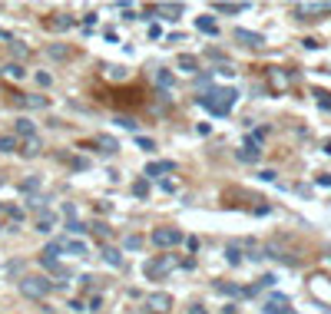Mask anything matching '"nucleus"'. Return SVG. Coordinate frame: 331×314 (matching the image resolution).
<instances>
[{"label": "nucleus", "instance_id": "4be33fe9", "mask_svg": "<svg viewBox=\"0 0 331 314\" xmlns=\"http://www.w3.org/2000/svg\"><path fill=\"white\" fill-rule=\"evenodd\" d=\"M212 10H215V13H242L245 3H215Z\"/></svg>", "mask_w": 331, "mask_h": 314}, {"label": "nucleus", "instance_id": "39448f33", "mask_svg": "<svg viewBox=\"0 0 331 314\" xmlns=\"http://www.w3.org/2000/svg\"><path fill=\"white\" fill-rule=\"evenodd\" d=\"M298 20H311V17H321V13H331V3H295L291 7Z\"/></svg>", "mask_w": 331, "mask_h": 314}, {"label": "nucleus", "instance_id": "20e7f679", "mask_svg": "<svg viewBox=\"0 0 331 314\" xmlns=\"http://www.w3.org/2000/svg\"><path fill=\"white\" fill-rule=\"evenodd\" d=\"M179 241H182V232H179V228H156L153 232L156 248H172V245H179Z\"/></svg>", "mask_w": 331, "mask_h": 314}, {"label": "nucleus", "instance_id": "a878e982", "mask_svg": "<svg viewBox=\"0 0 331 314\" xmlns=\"http://www.w3.org/2000/svg\"><path fill=\"white\" fill-rule=\"evenodd\" d=\"M116 126H123V129H129V132H136V126H139V122L132 119V116H116Z\"/></svg>", "mask_w": 331, "mask_h": 314}, {"label": "nucleus", "instance_id": "ea45409f", "mask_svg": "<svg viewBox=\"0 0 331 314\" xmlns=\"http://www.w3.org/2000/svg\"><path fill=\"white\" fill-rule=\"evenodd\" d=\"M37 83H40V86H50L53 79H50V73H37Z\"/></svg>", "mask_w": 331, "mask_h": 314}, {"label": "nucleus", "instance_id": "9b49d317", "mask_svg": "<svg viewBox=\"0 0 331 314\" xmlns=\"http://www.w3.org/2000/svg\"><path fill=\"white\" fill-rule=\"evenodd\" d=\"M46 27H50V30H70V27H73V17H66V13H53V17H50V20H46Z\"/></svg>", "mask_w": 331, "mask_h": 314}, {"label": "nucleus", "instance_id": "c85d7f7f", "mask_svg": "<svg viewBox=\"0 0 331 314\" xmlns=\"http://www.w3.org/2000/svg\"><path fill=\"white\" fill-rule=\"evenodd\" d=\"M315 99H318L321 109H331V93H325V89H315Z\"/></svg>", "mask_w": 331, "mask_h": 314}, {"label": "nucleus", "instance_id": "6ab92c4d", "mask_svg": "<svg viewBox=\"0 0 331 314\" xmlns=\"http://www.w3.org/2000/svg\"><path fill=\"white\" fill-rule=\"evenodd\" d=\"M179 70H182V73H196L199 60H196V56H189V53H182V56H179Z\"/></svg>", "mask_w": 331, "mask_h": 314}, {"label": "nucleus", "instance_id": "0eeeda50", "mask_svg": "<svg viewBox=\"0 0 331 314\" xmlns=\"http://www.w3.org/2000/svg\"><path fill=\"white\" fill-rule=\"evenodd\" d=\"M232 37H235V40H239V43H245V46H262V43H265V37H262V33L242 30V27H239V30L232 33Z\"/></svg>", "mask_w": 331, "mask_h": 314}, {"label": "nucleus", "instance_id": "f03ea898", "mask_svg": "<svg viewBox=\"0 0 331 314\" xmlns=\"http://www.w3.org/2000/svg\"><path fill=\"white\" fill-rule=\"evenodd\" d=\"M20 294L23 298H46V294L53 291V284L46 281V278H40V275H27V278H20Z\"/></svg>", "mask_w": 331, "mask_h": 314}, {"label": "nucleus", "instance_id": "dca6fc26", "mask_svg": "<svg viewBox=\"0 0 331 314\" xmlns=\"http://www.w3.org/2000/svg\"><path fill=\"white\" fill-rule=\"evenodd\" d=\"M172 83H176V76L169 70H156V86L159 89H172Z\"/></svg>", "mask_w": 331, "mask_h": 314}, {"label": "nucleus", "instance_id": "9d476101", "mask_svg": "<svg viewBox=\"0 0 331 314\" xmlns=\"http://www.w3.org/2000/svg\"><path fill=\"white\" fill-rule=\"evenodd\" d=\"M235 156H239V162H258V159H262V149H258L255 142H245Z\"/></svg>", "mask_w": 331, "mask_h": 314}, {"label": "nucleus", "instance_id": "7c9ffc66", "mask_svg": "<svg viewBox=\"0 0 331 314\" xmlns=\"http://www.w3.org/2000/svg\"><path fill=\"white\" fill-rule=\"evenodd\" d=\"M66 228H70V235H83V232H86V228H83V222H77V218H70V222H66Z\"/></svg>", "mask_w": 331, "mask_h": 314}, {"label": "nucleus", "instance_id": "e433bc0d", "mask_svg": "<svg viewBox=\"0 0 331 314\" xmlns=\"http://www.w3.org/2000/svg\"><path fill=\"white\" fill-rule=\"evenodd\" d=\"M10 50H13V56H27V53H30V50H27V46H23L20 40H13V43H10Z\"/></svg>", "mask_w": 331, "mask_h": 314}, {"label": "nucleus", "instance_id": "f3484780", "mask_svg": "<svg viewBox=\"0 0 331 314\" xmlns=\"http://www.w3.org/2000/svg\"><path fill=\"white\" fill-rule=\"evenodd\" d=\"M20 149H23V159H37V156H40V139L33 136V139H27V142H23Z\"/></svg>", "mask_w": 331, "mask_h": 314}, {"label": "nucleus", "instance_id": "f8f14e48", "mask_svg": "<svg viewBox=\"0 0 331 314\" xmlns=\"http://www.w3.org/2000/svg\"><path fill=\"white\" fill-rule=\"evenodd\" d=\"M163 172H176V162H149L146 165V179H153V175H163Z\"/></svg>", "mask_w": 331, "mask_h": 314}, {"label": "nucleus", "instance_id": "79ce46f5", "mask_svg": "<svg viewBox=\"0 0 331 314\" xmlns=\"http://www.w3.org/2000/svg\"><path fill=\"white\" fill-rule=\"evenodd\" d=\"M0 40H7V43H13V37H10V33H3V30H0Z\"/></svg>", "mask_w": 331, "mask_h": 314}, {"label": "nucleus", "instance_id": "aec40b11", "mask_svg": "<svg viewBox=\"0 0 331 314\" xmlns=\"http://www.w3.org/2000/svg\"><path fill=\"white\" fill-rule=\"evenodd\" d=\"M196 27H199L202 33H212V37L219 33V27H215V20H212V17H199V20H196Z\"/></svg>", "mask_w": 331, "mask_h": 314}, {"label": "nucleus", "instance_id": "423d86ee", "mask_svg": "<svg viewBox=\"0 0 331 314\" xmlns=\"http://www.w3.org/2000/svg\"><path fill=\"white\" fill-rule=\"evenodd\" d=\"M265 314H295V308H291V301H288L285 294H272L268 301L262 304Z\"/></svg>", "mask_w": 331, "mask_h": 314}, {"label": "nucleus", "instance_id": "ddd939ff", "mask_svg": "<svg viewBox=\"0 0 331 314\" xmlns=\"http://www.w3.org/2000/svg\"><path fill=\"white\" fill-rule=\"evenodd\" d=\"M13 129H17V136H20V139H33V136H37V129H33V119H27V116H20Z\"/></svg>", "mask_w": 331, "mask_h": 314}, {"label": "nucleus", "instance_id": "6e6552de", "mask_svg": "<svg viewBox=\"0 0 331 314\" xmlns=\"http://www.w3.org/2000/svg\"><path fill=\"white\" fill-rule=\"evenodd\" d=\"M149 308H153L156 314H166L169 308H172V298L163 294V291H156V294H149Z\"/></svg>", "mask_w": 331, "mask_h": 314}, {"label": "nucleus", "instance_id": "2f4dec72", "mask_svg": "<svg viewBox=\"0 0 331 314\" xmlns=\"http://www.w3.org/2000/svg\"><path fill=\"white\" fill-rule=\"evenodd\" d=\"M126 248H129V251H139V248H143V238H139V235H129V238H126Z\"/></svg>", "mask_w": 331, "mask_h": 314}, {"label": "nucleus", "instance_id": "393cba45", "mask_svg": "<svg viewBox=\"0 0 331 314\" xmlns=\"http://www.w3.org/2000/svg\"><path fill=\"white\" fill-rule=\"evenodd\" d=\"M132 192L139 195V198H146V195H149V182H146V179H136V182H132Z\"/></svg>", "mask_w": 331, "mask_h": 314}, {"label": "nucleus", "instance_id": "a211bd4d", "mask_svg": "<svg viewBox=\"0 0 331 314\" xmlns=\"http://www.w3.org/2000/svg\"><path fill=\"white\" fill-rule=\"evenodd\" d=\"M63 251H70V255L83 258V255H86V245H83L80 238H70V241H63Z\"/></svg>", "mask_w": 331, "mask_h": 314}, {"label": "nucleus", "instance_id": "2eb2a0df", "mask_svg": "<svg viewBox=\"0 0 331 314\" xmlns=\"http://www.w3.org/2000/svg\"><path fill=\"white\" fill-rule=\"evenodd\" d=\"M103 261H106L110 268H120V265H123V255L113 248V245H106V248H103Z\"/></svg>", "mask_w": 331, "mask_h": 314}, {"label": "nucleus", "instance_id": "58836bf2", "mask_svg": "<svg viewBox=\"0 0 331 314\" xmlns=\"http://www.w3.org/2000/svg\"><path fill=\"white\" fill-rule=\"evenodd\" d=\"M93 232H96L99 238H110V228L103 225V222H96V225H93Z\"/></svg>", "mask_w": 331, "mask_h": 314}, {"label": "nucleus", "instance_id": "a19ab883", "mask_svg": "<svg viewBox=\"0 0 331 314\" xmlns=\"http://www.w3.org/2000/svg\"><path fill=\"white\" fill-rule=\"evenodd\" d=\"M189 314H206V308H202V304H192V308H189Z\"/></svg>", "mask_w": 331, "mask_h": 314}, {"label": "nucleus", "instance_id": "1a4fd4ad", "mask_svg": "<svg viewBox=\"0 0 331 314\" xmlns=\"http://www.w3.org/2000/svg\"><path fill=\"white\" fill-rule=\"evenodd\" d=\"M156 13L163 20H179L182 17V3H156Z\"/></svg>", "mask_w": 331, "mask_h": 314}, {"label": "nucleus", "instance_id": "5701e85b", "mask_svg": "<svg viewBox=\"0 0 331 314\" xmlns=\"http://www.w3.org/2000/svg\"><path fill=\"white\" fill-rule=\"evenodd\" d=\"M53 225H56V218L53 215H43L40 222H37V232H43V235H46V232H53Z\"/></svg>", "mask_w": 331, "mask_h": 314}, {"label": "nucleus", "instance_id": "f704fd0d", "mask_svg": "<svg viewBox=\"0 0 331 314\" xmlns=\"http://www.w3.org/2000/svg\"><path fill=\"white\" fill-rule=\"evenodd\" d=\"M225 258H229V265H239V261H242V251H239V248H229V251H225Z\"/></svg>", "mask_w": 331, "mask_h": 314}, {"label": "nucleus", "instance_id": "bb28decb", "mask_svg": "<svg viewBox=\"0 0 331 314\" xmlns=\"http://www.w3.org/2000/svg\"><path fill=\"white\" fill-rule=\"evenodd\" d=\"M215 291H222V294H245V288H239V284H215Z\"/></svg>", "mask_w": 331, "mask_h": 314}, {"label": "nucleus", "instance_id": "b1692460", "mask_svg": "<svg viewBox=\"0 0 331 314\" xmlns=\"http://www.w3.org/2000/svg\"><path fill=\"white\" fill-rule=\"evenodd\" d=\"M96 146H103V152H106V156H113V152H116V139H110V136H99Z\"/></svg>", "mask_w": 331, "mask_h": 314}, {"label": "nucleus", "instance_id": "c9c22d12", "mask_svg": "<svg viewBox=\"0 0 331 314\" xmlns=\"http://www.w3.org/2000/svg\"><path fill=\"white\" fill-rule=\"evenodd\" d=\"M136 146H139V149H146V152H153V149H156L153 139H146V136H136Z\"/></svg>", "mask_w": 331, "mask_h": 314}, {"label": "nucleus", "instance_id": "c756f323", "mask_svg": "<svg viewBox=\"0 0 331 314\" xmlns=\"http://www.w3.org/2000/svg\"><path fill=\"white\" fill-rule=\"evenodd\" d=\"M17 149V139L13 136H0V152H13Z\"/></svg>", "mask_w": 331, "mask_h": 314}, {"label": "nucleus", "instance_id": "7ed1b4c3", "mask_svg": "<svg viewBox=\"0 0 331 314\" xmlns=\"http://www.w3.org/2000/svg\"><path fill=\"white\" fill-rule=\"evenodd\" d=\"M176 268V258H169V255H163V258H153V261H146V278H166V275H169V271Z\"/></svg>", "mask_w": 331, "mask_h": 314}, {"label": "nucleus", "instance_id": "4468645a", "mask_svg": "<svg viewBox=\"0 0 331 314\" xmlns=\"http://www.w3.org/2000/svg\"><path fill=\"white\" fill-rule=\"evenodd\" d=\"M46 53H50V60H70L73 50H70L66 43H50V46H46Z\"/></svg>", "mask_w": 331, "mask_h": 314}, {"label": "nucleus", "instance_id": "72a5a7b5", "mask_svg": "<svg viewBox=\"0 0 331 314\" xmlns=\"http://www.w3.org/2000/svg\"><path fill=\"white\" fill-rule=\"evenodd\" d=\"M40 189V179H27V182L20 185V192H37Z\"/></svg>", "mask_w": 331, "mask_h": 314}, {"label": "nucleus", "instance_id": "412c9836", "mask_svg": "<svg viewBox=\"0 0 331 314\" xmlns=\"http://www.w3.org/2000/svg\"><path fill=\"white\" fill-rule=\"evenodd\" d=\"M20 103H23V106H30V109H43L50 99H46V96H37V93H33V96H23Z\"/></svg>", "mask_w": 331, "mask_h": 314}, {"label": "nucleus", "instance_id": "cd10ccee", "mask_svg": "<svg viewBox=\"0 0 331 314\" xmlns=\"http://www.w3.org/2000/svg\"><path fill=\"white\" fill-rule=\"evenodd\" d=\"M3 70H7V76H10V79H23V76H27V70H23V66H17V63L3 66Z\"/></svg>", "mask_w": 331, "mask_h": 314}, {"label": "nucleus", "instance_id": "4c0bfd02", "mask_svg": "<svg viewBox=\"0 0 331 314\" xmlns=\"http://www.w3.org/2000/svg\"><path fill=\"white\" fill-rule=\"evenodd\" d=\"M275 169H262V172H258V179H262V182H275Z\"/></svg>", "mask_w": 331, "mask_h": 314}, {"label": "nucleus", "instance_id": "f257e3e1", "mask_svg": "<svg viewBox=\"0 0 331 314\" xmlns=\"http://www.w3.org/2000/svg\"><path fill=\"white\" fill-rule=\"evenodd\" d=\"M235 99H239V93L232 86H215V89H209L206 96H199V106L209 109L212 116H225V113H232Z\"/></svg>", "mask_w": 331, "mask_h": 314}, {"label": "nucleus", "instance_id": "473e14b6", "mask_svg": "<svg viewBox=\"0 0 331 314\" xmlns=\"http://www.w3.org/2000/svg\"><path fill=\"white\" fill-rule=\"evenodd\" d=\"M106 76H110V79H123L126 70H123V66H106Z\"/></svg>", "mask_w": 331, "mask_h": 314}, {"label": "nucleus", "instance_id": "37998d69", "mask_svg": "<svg viewBox=\"0 0 331 314\" xmlns=\"http://www.w3.org/2000/svg\"><path fill=\"white\" fill-rule=\"evenodd\" d=\"M325 152H328V156H331V142H325Z\"/></svg>", "mask_w": 331, "mask_h": 314}]
</instances>
